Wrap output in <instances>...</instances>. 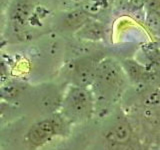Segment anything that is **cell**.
<instances>
[{"instance_id":"7","label":"cell","mask_w":160,"mask_h":150,"mask_svg":"<svg viewBox=\"0 0 160 150\" xmlns=\"http://www.w3.org/2000/svg\"><path fill=\"white\" fill-rule=\"evenodd\" d=\"M11 79V68L8 59L0 52V87H3L10 82Z\"/></svg>"},{"instance_id":"2","label":"cell","mask_w":160,"mask_h":150,"mask_svg":"<svg viewBox=\"0 0 160 150\" xmlns=\"http://www.w3.org/2000/svg\"><path fill=\"white\" fill-rule=\"evenodd\" d=\"M70 124L58 112L31 125L25 135L29 150H37L51 142L56 137H64L69 133Z\"/></svg>"},{"instance_id":"1","label":"cell","mask_w":160,"mask_h":150,"mask_svg":"<svg viewBox=\"0 0 160 150\" xmlns=\"http://www.w3.org/2000/svg\"><path fill=\"white\" fill-rule=\"evenodd\" d=\"M95 97L91 88L68 85L60 107V113L70 124L81 123L91 118Z\"/></svg>"},{"instance_id":"16","label":"cell","mask_w":160,"mask_h":150,"mask_svg":"<svg viewBox=\"0 0 160 150\" xmlns=\"http://www.w3.org/2000/svg\"><path fill=\"white\" fill-rule=\"evenodd\" d=\"M108 3H114V2H116V1H119V0H107Z\"/></svg>"},{"instance_id":"5","label":"cell","mask_w":160,"mask_h":150,"mask_svg":"<svg viewBox=\"0 0 160 150\" xmlns=\"http://www.w3.org/2000/svg\"><path fill=\"white\" fill-rule=\"evenodd\" d=\"M105 32H106V28H105L104 24L96 19L91 18L74 34L78 39L81 40L98 41V40L104 38Z\"/></svg>"},{"instance_id":"10","label":"cell","mask_w":160,"mask_h":150,"mask_svg":"<svg viewBox=\"0 0 160 150\" xmlns=\"http://www.w3.org/2000/svg\"><path fill=\"white\" fill-rule=\"evenodd\" d=\"M8 28L7 12L0 10V36H5Z\"/></svg>"},{"instance_id":"13","label":"cell","mask_w":160,"mask_h":150,"mask_svg":"<svg viewBox=\"0 0 160 150\" xmlns=\"http://www.w3.org/2000/svg\"><path fill=\"white\" fill-rule=\"evenodd\" d=\"M13 0H0V10L7 11Z\"/></svg>"},{"instance_id":"11","label":"cell","mask_w":160,"mask_h":150,"mask_svg":"<svg viewBox=\"0 0 160 150\" xmlns=\"http://www.w3.org/2000/svg\"><path fill=\"white\" fill-rule=\"evenodd\" d=\"M145 12L154 11V10H160V0H147L145 5Z\"/></svg>"},{"instance_id":"6","label":"cell","mask_w":160,"mask_h":150,"mask_svg":"<svg viewBox=\"0 0 160 150\" xmlns=\"http://www.w3.org/2000/svg\"><path fill=\"white\" fill-rule=\"evenodd\" d=\"M92 17H90L82 8H79L66 13L62 22L64 24V26L74 29L75 32H76L79 28H81Z\"/></svg>"},{"instance_id":"4","label":"cell","mask_w":160,"mask_h":150,"mask_svg":"<svg viewBox=\"0 0 160 150\" xmlns=\"http://www.w3.org/2000/svg\"><path fill=\"white\" fill-rule=\"evenodd\" d=\"M100 60L87 55L71 60L64 69L65 79L69 85L90 88L96 77Z\"/></svg>"},{"instance_id":"14","label":"cell","mask_w":160,"mask_h":150,"mask_svg":"<svg viewBox=\"0 0 160 150\" xmlns=\"http://www.w3.org/2000/svg\"><path fill=\"white\" fill-rule=\"evenodd\" d=\"M8 44V40L6 39L5 36H0V52H1V50L6 46Z\"/></svg>"},{"instance_id":"12","label":"cell","mask_w":160,"mask_h":150,"mask_svg":"<svg viewBox=\"0 0 160 150\" xmlns=\"http://www.w3.org/2000/svg\"><path fill=\"white\" fill-rule=\"evenodd\" d=\"M10 106H11V103L8 102V101L0 102V117H1L2 115L7 111V110L10 108Z\"/></svg>"},{"instance_id":"8","label":"cell","mask_w":160,"mask_h":150,"mask_svg":"<svg viewBox=\"0 0 160 150\" xmlns=\"http://www.w3.org/2000/svg\"><path fill=\"white\" fill-rule=\"evenodd\" d=\"M145 22L150 30L155 32L160 31V10L145 12Z\"/></svg>"},{"instance_id":"9","label":"cell","mask_w":160,"mask_h":150,"mask_svg":"<svg viewBox=\"0 0 160 150\" xmlns=\"http://www.w3.org/2000/svg\"><path fill=\"white\" fill-rule=\"evenodd\" d=\"M147 3V0H127L126 4L129 8V10L135 12L140 11L145 8V5Z\"/></svg>"},{"instance_id":"3","label":"cell","mask_w":160,"mask_h":150,"mask_svg":"<svg viewBox=\"0 0 160 150\" xmlns=\"http://www.w3.org/2000/svg\"><path fill=\"white\" fill-rule=\"evenodd\" d=\"M124 69L122 65L113 58L100 60L95 80L90 87L94 94H100L104 98L112 97L117 94L124 84Z\"/></svg>"},{"instance_id":"15","label":"cell","mask_w":160,"mask_h":150,"mask_svg":"<svg viewBox=\"0 0 160 150\" xmlns=\"http://www.w3.org/2000/svg\"><path fill=\"white\" fill-rule=\"evenodd\" d=\"M2 101H5V97H4L2 87H0V102H2Z\"/></svg>"}]
</instances>
